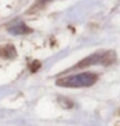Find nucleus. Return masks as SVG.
I'll return each instance as SVG.
<instances>
[{
    "label": "nucleus",
    "instance_id": "obj_2",
    "mask_svg": "<svg viewBox=\"0 0 120 126\" xmlns=\"http://www.w3.org/2000/svg\"><path fill=\"white\" fill-rule=\"evenodd\" d=\"M115 58V54L111 51H105V53H96L88 58L83 59L76 67H87L92 64H108Z\"/></svg>",
    "mask_w": 120,
    "mask_h": 126
},
{
    "label": "nucleus",
    "instance_id": "obj_1",
    "mask_svg": "<svg viewBox=\"0 0 120 126\" xmlns=\"http://www.w3.org/2000/svg\"><path fill=\"white\" fill-rule=\"evenodd\" d=\"M97 81V75L92 72H83L65 79L57 80V85L63 88H88Z\"/></svg>",
    "mask_w": 120,
    "mask_h": 126
},
{
    "label": "nucleus",
    "instance_id": "obj_3",
    "mask_svg": "<svg viewBox=\"0 0 120 126\" xmlns=\"http://www.w3.org/2000/svg\"><path fill=\"white\" fill-rule=\"evenodd\" d=\"M31 30L28 28L25 23H16L13 26L9 27V32L13 33V35H25V33H28Z\"/></svg>",
    "mask_w": 120,
    "mask_h": 126
}]
</instances>
